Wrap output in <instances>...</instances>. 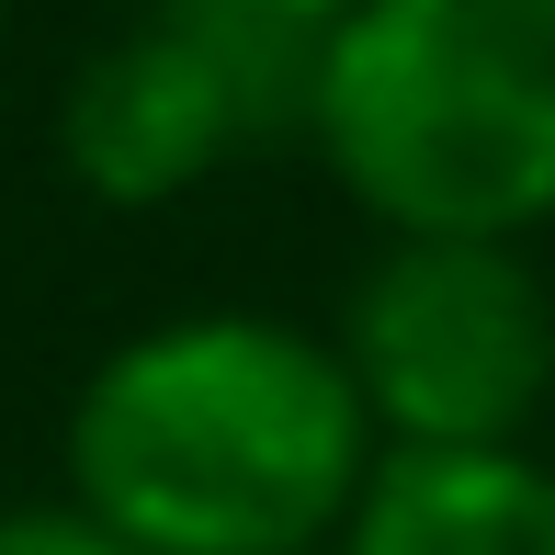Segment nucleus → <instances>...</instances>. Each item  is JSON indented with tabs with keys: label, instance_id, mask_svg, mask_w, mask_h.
I'll use <instances>...</instances> for the list:
<instances>
[{
	"label": "nucleus",
	"instance_id": "39448f33",
	"mask_svg": "<svg viewBox=\"0 0 555 555\" xmlns=\"http://www.w3.org/2000/svg\"><path fill=\"white\" fill-rule=\"evenodd\" d=\"M330 555H555L544 453H374Z\"/></svg>",
	"mask_w": 555,
	"mask_h": 555
},
{
	"label": "nucleus",
	"instance_id": "7ed1b4c3",
	"mask_svg": "<svg viewBox=\"0 0 555 555\" xmlns=\"http://www.w3.org/2000/svg\"><path fill=\"white\" fill-rule=\"evenodd\" d=\"M330 351L386 453H511L555 409V295L521 238H386Z\"/></svg>",
	"mask_w": 555,
	"mask_h": 555
},
{
	"label": "nucleus",
	"instance_id": "0eeeda50",
	"mask_svg": "<svg viewBox=\"0 0 555 555\" xmlns=\"http://www.w3.org/2000/svg\"><path fill=\"white\" fill-rule=\"evenodd\" d=\"M284 12H307V23H330V12H351V0H284Z\"/></svg>",
	"mask_w": 555,
	"mask_h": 555
},
{
	"label": "nucleus",
	"instance_id": "f03ea898",
	"mask_svg": "<svg viewBox=\"0 0 555 555\" xmlns=\"http://www.w3.org/2000/svg\"><path fill=\"white\" fill-rule=\"evenodd\" d=\"M307 147L386 238L555 227V0H351L318 23Z\"/></svg>",
	"mask_w": 555,
	"mask_h": 555
},
{
	"label": "nucleus",
	"instance_id": "6e6552de",
	"mask_svg": "<svg viewBox=\"0 0 555 555\" xmlns=\"http://www.w3.org/2000/svg\"><path fill=\"white\" fill-rule=\"evenodd\" d=\"M0 23H12V0H0Z\"/></svg>",
	"mask_w": 555,
	"mask_h": 555
},
{
	"label": "nucleus",
	"instance_id": "20e7f679",
	"mask_svg": "<svg viewBox=\"0 0 555 555\" xmlns=\"http://www.w3.org/2000/svg\"><path fill=\"white\" fill-rule=\"evenodd\" d=\"M318 23L284 0H147L57 103V159L103 205H170L261 137H307Z\"/></svg>",
	"mask_w": 555,
	"mask_h": 555
},
{
	"label": "nucleus",
	"instance_id": "423d86ee",
	"mask_svg": "<svg viewBox=\"0 0 555 555\" xmlns=\"http://www.w3.org/2000/svg\"><path fill=\"white\" fill-rule=\"evenodd\" d=\"M0 555H137V544L103 533L80 499H35V511H0Z\"/></svg>",
	"mask_w": 555,
	"mask_h": 555
},
{
	"label": "nucleus",
	"instance_id": "f257e3e1",
	"mask_svg": "<svg viewBox=\"0 0 555 555\" xmlns=\"http://www.w3.org/2000/svg\"><path fill=\"white\" fill-rule=\"evenodd\" d=\"M374 453L340 351L249 307L159 318L68 397V499L137 555H318Z\"/></svg>",
	"mask_w": 555,
	"mask_h": 555
}]
</instances>
